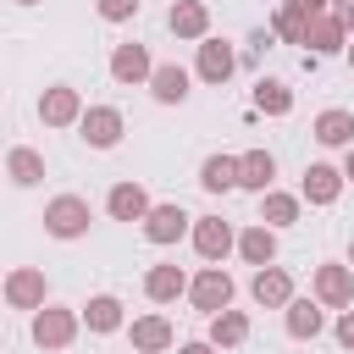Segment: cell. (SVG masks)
<instances>
[{
  "mask_svg": "<svg viewBox=\"0 0 354 354\" xmlns=\"http://www.w3.org/2000/svg\"><path fill=\"white\" fill-rule=\"evenodd\" d=\"M348 61H354V44H348Z\"/></svg>",
  "mask_w": 354,
  "mask_h": 354,
  "instance_id": "cell-39",
  "label": "cell"
},
{
  "mask_svg": "<svg viewBox=\"0 0 354 354\" xmlns=\"http://www.w3.org/2000/svg\"><path fill=\"white\" fill-rule=\"evenodd\" d=\"M315 299L332 310L354 304V266H315Z\"/></svg>",
  "mask_w": 354,
  "mask_h": 354,
  "instance_id": "cell-9",
  "label": "cell"
},
{
  "mask_svg": "<svg viewBox=\"0 0 354 354\" xmlns=\"http://www.w3.org/2000/svg\"><path fill=\"white\" fill-rule=\"evenodd\" d=\"M149 94H155L160 105H183V100H188V72H183V66H155Z\"/></svg>",
  "mask_w": 354,
  "mask_h": 354,
  "instance_id": "cell-25",
  "label": "cell"
},
{
  "mask_svg": "<svg viewBox=\"0 0 354 354\" xmlns=\"http://www.w3.org/2000/svg\"><path fill=\"white\" fill-rule=\"evenodd\" d=\"M249 293H254L260 310H288V304H293V277H288L282 266H260V271L249 277Z\"/></svg>",
  "mask_w": 354,
  "mask_h": 354,
  "instance_id": "cell-5",
  "label": "cell"
},
{
  "mask_svg": "<svg viewBox=\"0 0 354 354\" xmlns=\"http://www.w3.org/2000/svg\"><path fill=\"white\" fill-rule=\"evenodd\" d=\"M44 271H33V266H17L11 277H6V304L11 310H44Z\"/></svg>",
  "mask_w": 354,
  "mask_h": 354,
  "instance_id": "cell-8",
  "label": "cell"
},
{
  "mask_svg": "<svg viewBox=\"0 0 354 354\" xmlns=\"http://www.w3.org/2000/svg\"><path fill=\"white\" fill-rule=\"evenodd\" d=\"M232 66H238L232 44H221V39H205V44H199V77H205V83L221 88V83L232 77Z\"/></svg>",
  "mask_w": 354,
  "mask_h": 354,
  "instance_id": "cell-16",
  "label": "cell"
},
{
  "mask_svg": "<svg viewBox=\"0 0 354 354\" xmlns=\"http://www.w3.org/2000/svg\"><path fill=\"white\" fill-rule=\"evenodd\" d=\"M188 221H194V216H188L183 205H155V210L144 216V238H149V243H177V238L188 232Z\"/></svg>",
  "mask_w": 354,
  "mask_h": 354,
  "instance_id": "cell-13",
  "label": "cell"
},
{
  "mask_svg": "<svg viewBox=\"0 0 354 354\" xmlns=\"http://www.w3.org/2000/svg\"><path fill=\"white\" fill-rule=\"evenodd\" d=\"M44 232L61 238V243L83 238V232H88V199H77V194H55V199L44 205Z\"/></svg>",
  "mask_w": 354,
  "mask_h": 354,
  "instance_id": "cell-1",
  "label": "cell"
},
{
  "mask_svg": "<svg viewBox=\"0 0 354 354\" xmlns=\"http://www.w3.org/2000/svg\"><path fill=\"white\" fill-rule=\"evenodd\" d=\"M277 6H288V11H299L304 22H315V17H321V0H277Z\"/></svg>",
  "mask_w": 354,
  "mask_h": 354,
  "instance_id": "cell-32",
  "label": "cell"
},
{
  "mask_svg": "<svg viewBox=\"0 0 354 354\" xmlns=\"http://www.w3.org/2000/svg\"><path fill=\"white\" fill-rule=\"evenodd\" d=\"M177 354H216V343H183Z\"/></svg>",
  "mask_w": 354,
  "mask_h": 354,
  "instance_id": "cell-35",
  "label": "cell"
},
{
  "mask_svg": "<svg viewBox=\"0 0 354 354\" xmlns=\"http://www.w3.org/2000/svg\"><path fill=\"white\" fill-rule=\"evenodd\" d=\"M337 343H343V348H354V310H343V315H337Z\"/></svg>",
  "mask_w": 354,
  "mask_h": 354,
  "instance_id": "cell-33",
  "label": "cell"
},
{
  "mask_svg": "<svg viewBox=\"0 0 354 354\" xmlns=\"http://www.w3.org/2000/svg\"><path fill=\"white\" fill-rule=\"evenodd\" d=\"M17 6H39V0H17Z\"/></svg>",
  "mask_w": 354,
  "mask_h": 354,
  "instance_id": "cell-38",
  "label": "cell"
},
{
  "mask_svg": "<svg viewBox=\"0 0 354 354\" xmlns=\"http://www.w3.org/2000/svg\"><path fill=\"white\" fill-rule=\"evenodd\" d=\"M254 111H266V116H288V111H293V88L277 83V77H260V83H254Z\"/></svg>",
  "mask_w": 354,
  "mask_h": 354,
  "instance_id": "cell-28",
  "label": "cell"
},
{
  "mask_svg": "<svg viewBox=\"0 0 354 354\" xmlns=\"http://www.w3.org/2000/svg\"><path fill=\"white\" fill-rule=\"evenodd\" d=\"M321 326H326L321 299H293V304H288V337L310 343V337H321Z\"/></svg>",
  "mask_w": 354,
  "mask_h": 354,
  "instance_id": "cell-22",
  "label": "cell"
},
{
  "mask_svg": "<svg viewBox=\"0 0 354 354\" xmlns=\"http://www.w3.org/2000/svg\"><path fill=\"white\" fill-rule=\"evenodd\" d=\"M171 343H177V332H171L166 315H138V321H133V348H138V354H160V348H171Z\"/></svg>",
  "mask_w": 354,
  "mask_h": 354,
  "instance_id": "cell-20",
  "label": "cell"
},
{
  "mask_svg": "<svg viewBox=\"0 0 354 354\" xmlns=\"http://www.w3.org/2000/svg\"><path fill=\"white\" fill-rule=\"evenodd\" d=\"M144 293H149L155 304H171V299L188 293V277H183L177 266H149V271H144Z\"/></svg>",
  "mask_w": 354,
  "mask_h": 354,
  "instance_id": "cell-21",
  "label": "cell"
},
{
  "mask_svg": "<svg viewBox=\"0 0 354 354\" xmlns=\"http://www.w3.org/2000/svg\"><path fill=\"white\" fill-rule=\"evenodd\" d=\"M271 177H277V160H271L266 149L238 155V188H249V194H271Z\"/></svg>",
  "mask_w": 354,
  "mask_h": 354,
  "instance_id": "cell-18",
  "label": "cell"
},
{
  "mask_svg": "<svg viewBox=\"0 0 354 354\" xmlns=\"http://www.w3.org/2000/svg\"><path fill=\"white\" fill-rule=\"evenodd\" d=\"M166 28L177 33V39H210V6L205 0H177L171 11H166Z\"/></svg>",
  "mask_w": 354,
  "mask_h": 354,
  "instance_id": "cell-10",
  "label": "cell"
},
{
  "mask_svg": "<svg viewBox=\"0 0 354 354\" xmlns=\"http://www.w3.org/2000/svg\"><path fill=\"white\" fill-rule=\"evenodd\" d=\"M39 116H44V127H72V122H83V100H77V88H72V83L44 88V94H39Z\"/></svg>",
  "mask_w": 354,
  "mask_h": 354,
  "instance_id": "cell-6",
  "label": "cell"
},
{
  "mask_svg": "<svg viewBox=\"0 0 354 354\" xmlns=\"http://www.w3.org/2000/svg\"><path fill=\"white\" fill-rule=\"evenodd\" d=\"M83 321H88V332H116L122 326V299L116 293H94L83 304Z\"/></svg>",
  "mask_w": 354,
  "mask_h": 354,
  "instance_id": "cell-27",
  "label": "cell"
},
{
  "mask_svg": "<svg viewBox=\"0 0 354 354\" xmlns=\"http://www.w3.org/2000/svg\"><path fill=\"white\" fill-rule=\"evenodd\" d=\"M238 254H243L254 271H260V266H271V260H277V232H271L266 221L243 227V232H238Z\"/></svg>",
  "mask_w": 354,
  "mask_h": 354,
  "instance_id": "cell-19",
  "label": "cell"
},
{
  "mask_svg": "<svg viewBox=\"0 0 354 354\" xmlns=\"http://www.w3.org/2000/svg\"><path fill=\"white\" fill-rule=\"evenodd\" d=\"M77 127H83V144H88V149H116L122 133H127V122H122L116 105H88Z\"/></svg>",
  "mask_w": 354,
  "mask_h": 354,
  "instance_id": "cell-4",
  "label": "cell"
},
{
  "mask_svg": "<svg viewBox=\"0 0 354 354\" xmlns=\"http://www.w3.org/2000/svg\"><path fill=\"white\" fill-rule=\"evenodd\" d=\"M205 343H216V348H238V343H249V315L243 310H221V315H210V337Z\"/></svg>",
  "mask_w": 354,
  "mask_h": 354,
  "instance_id": "cell-23",
  "label": "cell"
},
{
  "mask_svg": "<svg viewBox=\"0 0 354 354\" xmlns=\"http://www.w3.org/2000/svg\"><path fill=\"white\" fill-rule=\"evenodd\" d=\"M343 177H354V149H348V155H343Z\"/></svg>",
  "mask_w": 354,
  "mask_h": 354,
  "instance_id": "cell-36",
  "label": "cell"
},
{
  "mask_svg": "<svg viewBox=\"0 0 354 354\" xmlns=\"http://www.w3.org/2000/svg\"><path fill=\"white\" fill-rule=\"evenodd\" d=\"M111 77H116V83H149V77H155L149 50H144V44H116V50H111Z\"/></svg>",
  "mask_w": 354,
  "mask_h": 354,
  "instance_id": "cell-11",
  "label": "cell"
},
{
  "mask_svg": "<svg viewBox=\"0 0 354 354\" xmlns=\"http://www.w3.org/2000/svg\"><path fill=\"white\" fill-rule=\"evenodd\" d=\"M188 299H194V310L221 315V310H232V277H227L221 266H205V271L188 282Z\"/></svg>",
  "mask_w": 354,
  "mask_h": 354,
  "instance_id": "cell-2",
  "label": "cell"
},
{
  "mask_svg": "<svg viewBox=\"0 0 354 354\" xmlns=\"http://www.w3.org/2000/svg\"><path fill=\"white\" fill-rule=\"evenodd\" d=\"M310 133H315L326 149H354V116H348V111H337V105H332V111H321Z\"/></svg>",
  "mask_w": 354,
  "mask_h": 354,
  "instance_id": "cell-17",
  "label": "cell"
},
{
  "mask_svg": "<svg viewBox=\"0 0 354 354\" xmlns=\"http://www.w3.org/2000/svg\"><path fill=\"white\" fill-rule=\"evenodd\" d=\"M343 183H348V177H343L337 166H326V160H315V166H304V188H299V194H304L310 205H337V194H343Z\"/></svg>",
  "mask_w": 354,
  "mask_h": 354,
  "instance_id": "cell-12",
  "label": "cell"
},
{
  "mask_svg": "<svg viewBox=\"0 0 354 354\" xmlns=\"http://www.w3.org/2000/svg\"><path fill=\"white\" fill-rule=\"evenodd\" d=\"M232 243H238V238H232V227H227L221 216H194V249H199V260L221 266Z\"/></svg>",
  "mask_w": 354,
  "mask_h": 354,
  "instance_id": "cell-7",
  "label": "cell"
},
{
  "mask_svg": "<svg viewBox=\"0 0 354 354\" xmlns=\"http://www.w3.org/2000/svg\"><path fill=\"white\" fill-rule=\"evenodd\" d=\"M271 33H277V39H288V44H304L310 22H304L299 11H288V6H277V17H271Z\"/></svg>",
  "mask_w": 354,
  "mask_h": 354,
  "instance_id": "cell-30",
  "label": "cell"
},
{
  "mask_svg": "<svg viewBox=\"0 0 354 354\" xmlns=\"http://www.w3.org/2000/svg\"><path fill=\"white\" fill-rule=\"evenodd\" d=\"M260 221L266 227H293L299 221V199L293 194H260Z\"/></svg>",
  "mask_w": 354,
  "mask_h": 354,
  "instance_id": "cell-29",
  "label": "cell"
},
{
  "mask_svg": "<svg viewBox=\"0 0 354 354\" xmlns=\"http://www.w3.org/2000/svg\"><path fill=\"white\" fill-rule=\"evenodd\" d=\"M6 171H11V183H17V188H33V183L44 177V155H39V149H28V144H17V149L6 155Z\"/></svg>",
  "mask_w": 354,
  "mask_h": 354,
  "instance_id": "cell-26",
  "label": "cell"
},
{
  "mask_svg": "<svg viewBox=\"0 0 354 354\" xmlns=\"http://www.w3.org/2000/svg\"><path fill=\"white\" fill-rule=\"evenodd\" d=\"M105 210H111V221H144L155 205H149V194H144L138 183H116V188L105 194Z\"/></svg>",
  "mask_w": 354,
  "mask_h": 354,
  "instance_id": "cell-14",
  "label": "cell"
},
{
  "mask_svg": "<svg viewBox=\"0 0 354 354\" xmlns=\"http://www.w3.org/2000/svg\"><path fill=\"white\" fill-rule=\"evenodd\" d=\"M94 11H100L105 22H133V17H138V0H94Z\"/></svg>",
  "mask_w": 354,
  "mask_h": 354,
  "instance_id": "cell-31",
  "label": "cell"
},
{
  "mask_svg": "<svg viewBox=\"0 0 354 354\" xmlns=\"http://www.w3.org/2000/svg\"><path fill=\"white\" fill-rule=\"evenodd\" d=\"M337 22H343V28H354V0H337Z\"/></svg>",
  "mask_w": 354,
  "mask_h": 354,
  "instance_id": "cell-34",
  "label": "cell"
},
{
  "mask_svg": "<svg viewBox=\"0 0 354 354\" xmlns=\"http://www.w3.org/2000/svg\"><path fill=\"white\" fill-rule=\"evenodd\" d=\"M348 266H354V238H348Z\"/></svg>",
  "mask_w": 354,
  "mask_h": 354,
  "instance_id": "cell-37",
  "label": "cell"
},
{
  "mask_svg": "<svg viewBox=\"0 0 354 354\" xmlns=\"http://www.w3.org/2000/svg\"><path fill=\"white\" fill-rule=\"evenodd\" d=\"M72 337H77V310L44 304V310L33 315V343H39V348H72Z\"/></svg>",
  "mask_w": 354,
  "mask_h": 354,
  "instance_id": "cell-3",
  "label": "cell"
},
{
  "mask_svg": "<svg viewBox=\"0 0 354 354\" xmlns=\"http://www.w3.org/2000/svg\"><path fill=\"white\" fill-rule=\"evenodd\" d=\"M199 188H205V194L238 188V155H210V160L199 166Z\"/></svg>",
  "mask_w": 354,
  "mask_h": 354,
  "instance_id": "cell-24",
  "label": "cell"
},
{
  "mask_svg": "<svg viewBox=\"0 0 354 354\" xmlns=\"http://www.w3.org/2000/svg\"><path fill=\"white\" fill-rule=\"evenodd\" d=\"M343 39H348V28L337 22V11H321L315 22H310V33H304V44H310V55L321 61V55H337L343 50Z\"/></svg>",
  "mask_w": 354,
  "mask_h": 354,
  "instance_id": "cell-15",
  "label": "cell"
}]
</instances>
